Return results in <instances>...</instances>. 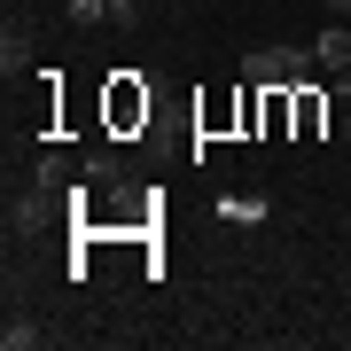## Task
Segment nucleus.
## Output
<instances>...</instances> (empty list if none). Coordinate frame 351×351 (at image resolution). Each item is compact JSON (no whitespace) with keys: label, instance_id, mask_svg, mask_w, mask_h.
Wrapping results in <instances>:
<instances>
[{"label":"nucleus","instance_id":"obj_1","mask_svg":"<svg viewBox=\"0 0 351 351\" xmlns=\"http://www.w3.org/2000/svg\"><path fill=\"white\" fill-rule=\"evenodd\" d=\"M110 125H117V133L149 125V86H141L133 71H117V78H110Z\"/></svg>","mask_w":351,"mask_h":351},{"label":"nucleus","instance_id":"obj_5","mask_svg":"<svg viewBox=\"0 0 351 351\" xmlns=\"http://www.w3.org/2000/svg\"><path fill=\"white\" fill-rule=\"evenodd\" d=\"M39 336H47V328H39V320H8V328H0V343H8V351H32Z\"/></svg>","mask_w":351,"mask_h":351},{"label":"nucleus","instance_id":"obj_3","mask_svg":"<svg viewBox=\"0 0 351 351\" xmlns=\"http://www.w3.org/2000/svg\"><path fill=\"white\" fill-rule=\"evenodd\" d=\"M313 55H320V71H351V32H343V24H328V32L313 39Z\"/></svg>","mask_w":351,"mask_h":351},{"label":"nucleus","instance_id":"obj_7","mask_svg":"<svg viewBox=\"0 0 351 351\" xmlns=\"http://www.w3.org/2000/svg\"><path fill=\"white\" fill-rule=\"evenodd\" d=\"M328 8H351V0H328Z\"/></svg>","mask_w":351,"mask_h":351},{"label":"nucleus","instance_id":"obj_2","mask_svg":"<svg viewBox=\"0 0 351 351\" xmlns=\"http://www.w3.org/2000/svg\"><path fill=\"white\" fill-rule=\"evenodd\" d=\"M289 117H297V141H320L328 133V94L304 78V86H289Z\"/></svg>","mask_w":351,"mask_h":351},{"label":"nucleus","instance_id":"obj_6","mask_svg":"<svg viewBox=\"0 0 351 351\" xmlns=\"http://www.w3.org/2000/svg\"><path fill=\"white\" fill-rule=\"evenodd\" d=\"M71 16L78 24H110V0H71Z\"/></svg>","mask_w":351,"mask_h":351},{"label":"nucleus","instance_id":"obj_4","mask_svg":"<svg viewBox=\"0 0 351 351\" xmlns=\"http://www.w3.org/2000/svg\"><path fill=\"white\" fill-rule=\"evenodd\" d=\"M0 71H8V78H24V71H32V39L16 32V24L0 32Z\"/></svg>","mask_w":351,"mask_h":351},{"label":"nucleus","instance_id":"obj_8","mask_svg":"<svg viewBox=\"0 0 351 351\" xmlns=\"http://www.w3.org/2000/svg\"><path fill=\"white\" fill-rule=\"evenodd\" d=\"M343 297H351V289H343Z\"/></svg>","mask_w":351,"mask_h":351}]
</instances>
